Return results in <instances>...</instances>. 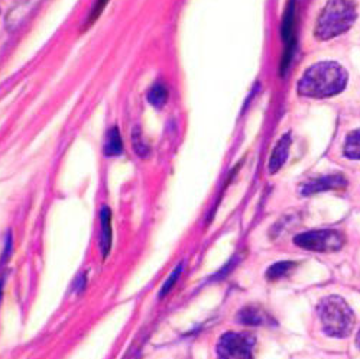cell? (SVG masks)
<instances>
[{
  "label": "cell",
  "instance_id": "7c38bea8",
  "mask_svg": "<svg viewBox=\"0 0 360 359\" xmlns=\"http://www.w3.org/2000/svg\"><path fill=\"white\" fill-rule=\"evenodd\" d=\"M345 156L350 160H360V130L347 135L345 142Z\"/></svg>",
  "mask_w": 360,
  "mask_h": 359
},
{
  "label": "cell",
  "instance_id": "8fae6325",
  "mask_svg": "<svg viewBox=\"0 0 360 359\" xmlns=\"http://www.w3.org/2000/svg\"><path fill=\"white\" fill-rule=\"evenodd\" d=\"M168 89H167V86L164 84V83H155L153 84L152 87H150V90H149V93H148V101L149 103L153 106V108H157V109H162L165 105H167V101H168Z\"/></svg>",
  "mask_w": 360,
  "mask_h": 359
},
{
  "label": "cell",
  "instance_id": "52a82bcc",
  "mask_svg": "<svg viewBox=\"0 0 360 359\" xmlns=\"http://www.w3.org/2000/svg\"><path fill=\"white\" fill-rule=\"evenodd\" d=\"M290 148H291V135L285 134L278 141V144L275 145V148L272 151V156H271V160L268 164L271 174L278 172L282 168V165L285 164V161L288 158V153H290Z\"/></svg>",
  "mask_w": 360,
  "mask_h": 359
},
{
  "label": "cell",
  "instance_id": "7a4b0ae2",
  "mask_svg": "<svg viewBox=\"0 0 360 359\" xmlns=\"http://www.w3.org/2000/svg\"><path fill=\"white\" fill-rule=\"evenodd\" d=\"M356 16V6L352 0H328L319 16L314 34L320 41L342 35L352 28Z\"/></svg>",
  "mask_w": 360,
  "mask_h": 359
},
{
  "label": "cell",
  "instance_id": "3957f363",
  "mask_svg": "<svg viewBox=\"0 0 360 359\" xmlns=\"http://www.w3.org/2000/svg\"><path fill=\"white\" fill-rule=\"evenodd\" d=\"M319 317L326 335L346 338L354 326V315L350 306L340 296H328L319 304Z\"/></svg>",
  "mask_w": 360,
  "mask_h": 359
},
{
  "label": "cell",
  "instance_id": "9a60e30c",
  "mask_svg": "<svg viewBox=\"0 0 360 359\" xmlns=\"http://www.w3.org/2000/svg\"><path fill=\"white\" fill-rule=\"evenodd\" d=\"M109 2H110V0H96L94 5H93V6H91V9H90L89 16H87L84 30L90 28L91 25H94V23L97 22V19L101 16L103 11H105V9H106V6L109 5Z\"/></svg>",
  "mask_w": 360,
  "mask_h": 359
},
{
  "label": "cell",
  "instance_id": "e0dca14e",
  "mask_svg": "<svg viewBox=\"0 0 360 359\" xmlns=\"http://www.w3.org/2000/svg\"><path fill=\"white\" fill-rule=\"evenodd\" d=\"M356 345H357V348L360 349V330H359V333H357V338H356Z\"/></svg>",
  "mask_w": 360,
  "mask_h": 359
},
{
  "label": "cell",
  "instance_id": "4fadbf2b",
  "mask_svg": "<svg viewBox=\"0 0 360 359\" xmlns=\"http://www.w3.org/2000/svg\"><path fill=\"white\" fill-rule=\"evenodd\" d=\"M295 267V263H291V261H284V263H278V264H274L271 268H268L266 271V278L269 281H276V279H281L287 277Z\"/></svg>",
  "mask_w": 360,
  "mask_h": 359
},
{
  "label": "cell",
  "instance_id": "30bf717a",
  "mask_svg": "<svg viewBox=\"0 0 360 359\" xmlns=\"http://www.w3.org/2000/svg\"><path fill=\"white\" fill-rule=\"evenodd\" d=\"M123 152V142L120 137V131L117 126H113L108 132V139L105 144V156L108 157H116Z\"/></svg>",
  "mask_w": 360,
  "mask_h": 359
},
{
  "label": "cell",
  "instance_id": "ac0fdd59",
  "mask_svg": "<svg viewBox=\"0 0 360 359\" xmlns=\"http://www.w3.org/2000/svg\"><path fill=\"white\" fill-rule=\"evenodd\" d=\"M0 300H2V283H0Z\"/></svg>",
  "mask_w": 360,
  "mask_h": 359
},
{
  "label": "cell",
  "instance_id": "ba28073f",
  "mask_svg": "<svg viewBox=\"0 0 360 359\" xmlns=\"http://www.w3.org/2000/svg\"><path fill=\"white\" fill-rule=\"evenodd\" d=\"M100 222H101V234H100V246L103 258H108V255L112 248V239H113V230H112V212L109 208H103L100 213Z\"/></svg>",
  "mask_w": 360,
  "mask_h": 359
},
{
  "label": "cell",
  "instance_id": "6da1fadb",
  "mask_svg": "<svg viewBox=\"0 0 360 359\" xmlns=\"http://www.w3.org/2000/svg\"><path fill=\"white\" fill-rule=\"evenodd\" d=\"M347 71L334 61L317 63L308 68L298 82V93L304 97L324 99L339 94L347 84Z\"/></svg>",
  "mask_w": 360,
  "mask_h": 359
},
{
  "label": "cell",
  "instance_id": "5b68a950",
  "mask_svg": "<svg viewBox=\"0 0 360 359\" xmlns=\"http://www.w3.org/2000/svg\"><path fill=\"white\" fill-rule=\"evenodd\" d=\"M295 244L308 251L336 252L345 245V237L338 230H311L295 237Z\"/></svg>",
  "mask_w": 360,
  "mask_h": 359
},
{
  "label": "cell",
  "instance_id": "2e32d148",
  "mask_svg": "<svg viewBox=\"0 0 360 359\" xmlns=\"http://www.w3.org/2000/svg\"><path fill=\"white\" fill-rule=\"evenodd\" d=\"M181 272H183V263L179 264V265L171 272V275H169L168 279L165 281V284L162 286V289H161V291H160V298L165 297V296L174 289V286L176 284V281H178L179 275H181Z\"/></svg>",
  "mask_w": 360,
  "mask_h": 359
},
{
  "label": "cell",
  "instance_id": "8992f818",
  "mask_svg": "<svg viewBox=\"0 0 360 359\" xmlns=\"http://www.w3.org/2000/svg\"><path fill=\"white\" fill-rule=\"evenodd\" d=\"M347 182L346 178L340 174H333V175H326L313 180V182L307 183L301 189L302 196H311L317 194L321 191H328V190H336V189H343L346 187Z\"/></svg>",
  "mask_w": 360,
  "mask_h": 359
},
{
  "label": "cell",
  "instance_id": "9c48e42d",
  "mask_svg": "<svg viewBox=\"0 0 360 359\" xmlns=\"http://www.w3.org/2000/svg\"><path fill=\"white\" fill-rule=\"evenodd\" d=\"M238 319L242 325L248 326H261L265 322L264 312L256 306H246L239 312Z\"/></svg>",
  "mask_w": 360,
  "mask_h": 359
},
{
  "label": "cell",
  "instance_id": "5bb4252c",
  "mask_svg": "<svg viewBox=\"0 0 360 359\" xmlns=\"http://www.w3.org/2000/svg\"><path fill=\"white\" fill-rule=\"evenodd\" d=\"M132 146L136 152V156L141 157V158H146L149 156V146L146 145V142L143 141V137H142V131L141 127L136 126L134 132H132Z\"/></svg>",
  "mask_w": 360,
  "mask_h": 359
},
{
  "label": "cell",
  "instance_id": "277c9868",
  "mask_svg": "<svg viewBox=\"0 0 360 359\" xmlns=\"http://www.w3.org/2000/svg\"><path fill=\"white\" fill-rule=\"evenodd\" d=\"M253 348L252 336L227 332L217 342V359H253Z\"/></svg>",
  "mask_w": 360,
  "mask_h": 359
}]
</instances>
